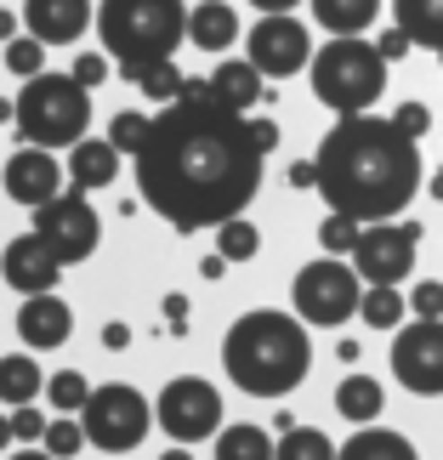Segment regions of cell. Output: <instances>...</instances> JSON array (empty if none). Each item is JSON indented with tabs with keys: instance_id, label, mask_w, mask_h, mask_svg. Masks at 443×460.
Returning <instances> with one entry per match:
<instances>
[{
	"instance_id": "cell-1",
	"label": "cell",
	"mask_w": 443,
	"mask_h": 460,
	"mask_svg": "<svg viewBox=\"0 0 443 460\" xmlns=\"http://www.w3.org/2000/svg\"><path fill=\"white\" fill-rule=\"evenodd\" d=\"M261 143L251 114H234L210 92V80H188L182 97L165 102L137 154V188L176 234H199L244 217L261 193Z\"/></svg>"
},
{
	"instance_id": "cell-2",
	"label": "cell",
	"mask_w": 443,
	"mask_h": 460,
	"mask_svg": "<svg viewBox=\"0 0 443 460\" xmlns=\"http://www.w3.org/2000/svg\"><path fill=\"white\" fill-rule=\"evenodd\" d=\"M318 193L330 210L369 222H398L421 193V148L381 114H347L313 154Z\"/></svg>"
},
{
	"instance_id": "cell-3",
	"label": "cell",
	"mask_w": 443,
	"mask_h": 460,
	"mask_svg": "<svg viewBox=\"0 0 443 460\" xmlns=\"http://www.w3.org/2000/svg\"><path fill=\"white\" fill-rule=\"evenodd\" d=\"M222 369L239 393L251 398H290L313 369V341H307V324L290 313H273V307H256L227 324L222 335Z\"/></svg>"
},
{
	"instance_id": "cell-4",
	"label": "cell",
	"mask_w": 443,
	"mask_h": 460,
	"mask_svg": "<svg viewBox=\"0 0 443 460\" xmlns=\"http://www.w3.org/2000/svg\"><path fill=\"white\" fill-rule=\"evenodd\" d=\"M97 34H102V51L137 85L143 68L171 63V51L188 40V6L182 0H102Z\"/></svg>"
},
{
	"instance_id": "cell-5",
	"label": "cell",
	"mask_w": 443,
	"mask_h": 460,
	"mask_svg": "<svg viewBox=\"0 0 443 460\" xmlns=\"http://www.w3.org/2000/svg\"><path fill=\"white\" fill-rule=\"evenodd\" d=\"M313 97L324 102L335 119L347 114H369L376 97L386 92V58L381 46H369L364 34H347V40H330L324 51H313Z\"/></svg>"
},
{
	"instance_id": "cell-6",
	"label": "cell",
	"mask_w": 443,
	"mask_h": 460,
	"mask_svg": "<svg viewBox=\"0 0 443 460\" xmlns=\"http://www.w3.org/2000/svg\"><path fill=\"white\" fill-rule=\"evenodd\" d=\"M85 126H92V92L75 75H34L23 80V97H17V131H23L29 148H58V143H85Z\"/></svg>"
},
{
	"instance_id": "cell-7",
	"label": "cell",
	"mask_w": 443,
	"mask_h": 460,
	"mask_svg": "<svg viewBox=\"0 0 443 460\" xmlns=\"http://www.w3.org/2000/svg\"><path fill=\"white\" fill-rule=\"evenodd\" d=\"M290 296H296V318H301V324L335 330V324H347V318L364 307V279L341 256H318V261H307V268L296 273Z\"/></svg>"
},
{
	"instance_id": "cell-8",
	"label": "cell",
	"mask_w": 443,
	"mask_h": 460,
	"mask_svg": "<svg viewBox=\"0 0 443 460\" xmlns=\"http://www.w3.org/2000/svg\"><path fill=\"white\" fill-rule=\"evenodd\" d=\"M80 427L97 449L126 455L148 438V398L137 386H92V398L80 410Z\"/></svg>"
},
{
	"instance_id": "cell-9",
	"label": "cell",
	"mask_w": 443,
	"mask_h": 460,
	"mask_svg": "<svg viewBox=\"0 0 443 460\" xmlns=\"http://www.w3.org/2000/svg\"><path fill=\"white\" fill-rule=\"evenodd\" d=\"M154 420L165 427L171 444H205L222 432V393L199 376H176L154 403Z\"/></svg>"
},
{
	"instance_id": "cell-10",
	"label": "cell",
	"mask_w": 443,
	"mask_h": 460,
	"mask_svg": "<svg viewBox=\"0 0 443 460\" xmlns=\"http://www.w3.org/2000/svg\"><path fill=\"white\" fill-rule=\"evenodd\" d=\"M244 58L261 68V80H290L301 68H313V34L290 12H273L244 34Z\"/></svg>"
},
{
	"instance_id": "cell-11",
	"label": "cell",
	"mask_w": 443,
	"mask_h": 460,
	"mask_svg": "<svg viewBox=\"0 0 443 460\" xmlns=\"http://www.w3.org/2000/svg\"><path fill=\"white\" fill-rule=\"evenodd\" d=\"M393 376L415 398H443V318H415L393 341Z\"/></svg>"
},
{
	"instance_id": "cell-12",
	"label": "cell",
	"mask_w": 443,
	"mask_h": 460,
	"mask_svg": "<svg viewBox=\"0 0 443 460\" xmlns=\"http://www.w3.org/2000/svg\"><path fill=\"white\" fill-rule=\"evenodd\" d=\"M34 234H40L51 251H58V261L68 268V261H85L97 251V239H102V222H97V210H92V199L85 193H58L51 205H40L34 210Z\"/></svg>"
},
{
	"instance_id": "cell-13",
	"label": "cell",
	"mask_w": 443,
	"mask_h": 460,
	"mask_svg": "<svg viewBox=\"0 0 443 460\" xmlns=\"http://www.w3.org/2000/svg\"><path fill=\"white\" fill-rule=\"evenodd\" d=\"M415 251H421L415 222H369L359 251H352V268H359L364 285H398V279L415 273Z\"/></svg>"
},
{
	"instance_id": "cell-14",
	"label": "cell",
	"mask_w": 443,
	"mask_h": 460,
	"mask_svg": "<svg viewBox=\"0 0 443 460\" xmlns=\"http://www.w3.org/2000/svg\"><path fill=\"white\" fill-rule=\"evenodd\" d=\"M63 176H68V165H58V159H51V148H17V154L6 159V171H0V182H6V199H12V205L40 210V205L58 199V193H68Z\"/></svg>"
},
{
	"instance_id": "cell-15",
	"label": "cell",
	"mask_w": 443,
	"mask_h": 460,
	"mask_svg": "<svg viewBox=\"0 0 443 460\" xmlns=\"http://www.w3.org/2000/svg\"><path fill=\"white\" fill-rule=\"evenodd\" d=\"M58 273H63V261L40 234H23V239H12L6 251H0V279H6L12 290H23V296L58 290Z\"/></svg>"
},
{
	"instance_id": "cell-16",
	"label": "cell",
	"mask_w": 443,
	"mask_h": 460,
	"mask_svg": "<svg viewBox=\"0 0 443 460\" xmlns=\"http://www.w3.org/2000/svg\"><path fill=\"white\" fill-rule=\"evenodd\" d=\"M92 23V0H23V29L46 46H75Z\"/></svg>"
},
{
	"instance_id": "cell-17",
	"label": "cell",
	"mask_w": 443,
	"mask_h": 460,
	"mask_svg": "<svg viewBox=\"0 0 443 460\" xmlns=\"http://www.w3.org/2000/svg\"><path fill=\"white\" fill-rule=\"evenodd\" d=\"M68 330H75V313H68V302L58 290L46 296H23V307H17V335L34 347V352H51L68 341Z\"/></svg>"
},
{
	"instance_id": "cell-18",
	"label": "cell",
	"mask_w": 443,
	"mask_h": 460,
	"mask_svg": "<svg viewBox=\"0 0 443 460\" xmlns=\"http://www.w3.org/2000/svg\"><path fill=\"white\" fill-rule=\"evenodd\" d=\"M210 92H217L234 114H251L256 102H268L261 68H256L251 58H227V63H217V75H210Z\"/></svg>"
},
{
	"instance_id": "cell-19",
	"label": "cell",
	"mask_w": 443,
	"mask_h": 460,
	"mask_svg": "<svg viewBox=\"0 0 443 460\" xmlns=\"http://www.w3.org/2000/svg\"><path fill=\"white\" fill-rule=\"evenodd\" d=\"M114 176H120V148L109 137L68 148V182H75V193H97V188H109Z\"/></svg>"
},
{
	"instance_id": "cell-20",
	"label": "cell",
	"mask_w": 443,
	"mask_h": 460,
	"mask_svg": "<svg viewBox=\"0 0 443 460\" xmlns=\"http://www.w3.org/2000/svg\"><path fill=\"white\" fill-rule=\"evenodd\" d=\"M188 40L199 51H227L239 40V12L222 6V0H199V6L188 12Z\"/></svg>"
},
{
	"instance_id": "cell-21",
	"label": "cell",
	"mask_w": 443,
	"mask_h": 460,
	"mask_svg": "<svg viewBox=\"0 0 443 460\" xmlns=\"http://www.w3.org/2000/svg\"><path fill=\"white\" fill-rule=\"evenodd\" d=\"M335 410H341L352 427H376V415L386 410V386L376 376H347L335 386Z\"/></svg>"
},
{
	"instance_id": "cell-22",
	"label": "cell",
	"mask_w": 443,
	"mask_h": 460,
	"mask_svg": "<svg viewBox=\"0 0 443 460\" xmlns=\"http://www.w3.org/2000/svg\"><path fill=\"white\" fill-rule=\"evenodd\" d=\"M335 460H421L415 455V444L403 432H386V427H359L341 444V455Z\"/></svg>"
},
{
	"instance_id": "cell-23",
	"label": "cell",
	"mask_w": 443,
	"mask_h": 460,
	"mask_svg": "<svg viewBox=\"0 0 443 460\" xmlns=\"http://www.w3.org/2000/svg\"><path fill=\"white\" fill-rule=\"evenodd\" d=\"M381 0H313L318 29H330V40H347V34H364L376 23Z\"/></svg>"
},
{
	"instance_id": "cell-24",
	"label": "cell",
	"mask_w": 443,
	"mask_h": 460,
	"mask_svg": "<svg viewBox=\"0 0 443 460\" xmlns=\"http://www.w3.org/2000/svg\"><path fill=\"white\" fill-rule=\"evenodd\" d=\"M393 23L410 34L415 46L443 51V0H393Z\"/></svg>"
},
{
	"instance_id": "cell-25",
	"label": "cell",
	"mask_w": 443,
	"mask_h": 460,
	"mask_svg": "<svg viewBox=\"0 0 443 460\" xmlns=\"http://www.w3.org/2000/svg\"><path fill=\"white\" fill-rule=\"evenodd\" d=\"M40 386H46V376H40V364H34V358H0V403H6V410L34 403V398H40Z\"/></svg>"
},
{
	"instance_id": "cell-26",
	"label": "cell",
	"mask_w": 443,
	"mask_h": 460,
	"mask_svg": "<svg viewBox=\"0 0 443 460\" xmlns=\"http://www.w3.org/2000/svg\"><path fill=\"white\" fill-rule=\"evenodd\" d=\"M217 460H279V444L261 427H222L217 432Z\"/></svg>"
},
{
	"instance_id": "cell-27",
	"label": "cell",
	"mask_w": 443,
	"mask_h": 460,
	"mask_svg": "<svg viewBox=\"0 0 443 460\" xmlns=\"http://www.w3.org/2000/svg\"><path fill=\"white\" fill-rule=\"evenodd\" d=\"M410 313V296H398V285H369L364 290V307L359 318L364 324H376V330H398V318Z\"/></svg>"
},
{
	"instance_id": "cell-28",
	"label": "cell",
	"mask_w": 443,
	"mask_h": 460,
	"mask_svg": "<svg viewBox=\"0 0 443 460\" xmlns=\"http://www.w3.org/2000/svg\"><path fill=\"white\" fill-rule=\"evenodd\" d=\"M341 449L330 444L318 427H290V432H279V460H335Z\"/></svg>"
},
{
	"instance_id": "cell-29",
	"label": "cell",
	"mask_w": 443,
	"mask_h": 460,
	"mask_svg": "<svg viewBox=\"0 0 443 460\" xmlns=\"http://www.w3.org/2000/svg\"><path fill=\"white\" fill-rule=\"evenodd\" d=\"M364 239V222L359 217H341V210H330L324 222H318V244H324V256H352Z\"/></svg>"
},
{
	"instance_id": "cell-30",
	"label": "cell",
	"mask_w": 443,
	"mask_h": 460,
	"mask_svg": "<svg viewBox=\"0 0 443 460\" xmlns=\"http://www.w3.org/2000/svg\"><path fill=\"white\" fill-rule=\"evenodd\" d=\"M182 68L176 63H154V68H143V75H137V92H143L148 102H159V109H165V102H176L182 97Z\"/></svg>"
},
{
	"instance_id": "cell-31",
	"label": "cell",
	"mask_w": 443,
	"mask_h": 460,
	"mask_svg": "<svg viewBox=\"0 0 443 460\" xmlns=\"http://www.w3.org/2000/svg\"><path fill=\"white\" fill-rule=\"evenodd\" d=\"M261 251V234L244 217H234V222H222L217 227V256H227V261H251Z\"/></svg>"
},
{
	"instance_id": "cell-32",
	"label": "cell",
	"mask_w": 443,
	"mask_h": 460,
	"mask_svg": "<svg viewBox=\"0 0 443 460\" xmlns=\"http://www.w3.org/2000/svg\"><path fill=\"white\" fill-rule=\"evenodd\" d=\"M40 444H46V455H58V460H75L85 444H92V438H85L80 415H58V420L46 427V438H40Z\"/></svg>"
},
{
	"instance_id": "cell-33",
	"label": "cell",
	"mask_w": 443,
	"mask_h": 460,
	"mask_svg": "<svg viewBox=\"0 0 443 460\" xmlns=\"http://www.w3.org/2000/svg\"><path fill=\"white\" fill-rule=\"evenodd\" d=\"M46 393H51V410H58V415H80V410H85V398H92V386H85V376L63 369V376H51V381H46Z\"/></svg>"
},
{
	"instance_id": "cell-34",
	"label": "cell",
	"mask_w": 443,
	"mask_h": 460,
	"mask_svg": "<svg viewBox=\"0 0 443 460\" xmlns=\"http://www.w3.org/2000/svg\"><path fill=\"white\" fill-rule=\"evenodd\" d=\"M148 126H154L148 114L126 109V114H114V119H109V143H114L120 154H143V143H148Z\"/></svg>"
},
{
	"instance_id": "cell-35",
	"label": "cell",
	"mask_w": 443,
	"mask_h": 460,
	"mask_svg": "<svg viewBox=\"0 0 443 460\" xmlns=\"http://www.w3.org/2000/svg\"><path fill=\"white\" fill-rule=\"evenodd\" d=\"M6 68H12V75H23V80L46 75V40H34V34H17V40L6 46Z\"/></svg>"
},
{
	"instance_id": "cell-36",
	"label": "cell",
	"mask_w": 443,
	"mask_h": 460,
	"mask_svg": "<svg viewBox=\"0 0 443 460\" xmlns=\"http://www.w3.org/2000/svg\"><path fill=\"white\" fill-rule=\"evenodd\" d=\"M393 126L410 137V143H421V137L432 131V109L427 102H398V114H393Z\"/></svg>"
},
{
	"instance_id": "cell-37",
	"label": "cell",
	"mask_w": 443,
	"mask_h": 460,
	"mask_svg": "<svg viewBox=\"0 0 443 460\" xmlns=\"http://www.w3.org/2000/svg\"><path fill=\"white\" fill-rule=\"evenodd\" d=\"M410 313L415 318H443V285L438 279H421V285L410 290Z\"/></svg>"
},
{
	"instance_id": "cell-38",
	"label": "cell",
	"mask_w": 443,
	"mask_h": 460,
	"mask_svg": "<svg viewBox=\"0 0 443 460\" xmlns=\"http://www.w3.org/2000/svg\"><path fill=\"white\" fill-rule=\"evenodd\" d=\"M46 427H51V420H46L40 410H34V403H23V410H12V432L23 438V444H40V438H46Z\"/></svg>"
},
{
	"instance_id": "cell-39",
	"label": "cell",
	"mask_w": 443,
	"mask_h": 460,
	"mask_svg": "<svg viewBox=\"0 0 443 460\" xmlns=\"http://www.w3.org/2000/svg\"><path fill=\"white\" fill-rule=\"evenodd\" d=\"M75 80L85 85V92H92V85H102V80H109V58H102V51H80V63H75Z\"/></svg>"
},
{
	"instance_id": "cell-40",
	"label": "cell",
	"mask_w": 443,
	"mask_h": 460,
	"mask_svg": "<svg viewBox=\"0 0 443 460\" xmlns=\"http://www.w3.org/2000/svg\"><path fill=\"white\" fill-rule=\"evenodd\" d=\"M376 46H381V58H386V63H398V58H410V46H415V40L393 23V29H381V40H376Z\"/></svg>"
},
{
	"instance_id": "cell-41",
	"label": "cell",
	"mask_w": 443,
	"mask_h": 460,
	"mask_svg": "<svg viewBox=\"0 0 443 460\" xmlns=\"http://www.w3.org/2000/svg\"><path fill=\"white\" fill-rule=\"evenodd\" d=\"M102 347H109V352H126V347H131V324L109 318V324H102Z\"/></svg>"
},
{
	"instance_id": "cell-42",
	"label": "cell",
	"mask_w": 443,
	"mask_h": 460,
	"mask_svg": "<svg viewBox=\"0 0 443 460\" xmlns=\"http://www.w3.org/2000/svg\"><path fill=\"white\" fill-rule=\"evenodd\" d=\"M290 188H301V193H318V165H313V159H301V165H290Z\"/></svg>"
},
{
	"instance_id": "cell-43",
	"label": "cell",
	"mask_w": 443,
	"mask_h": 460,
	"mask_svg": "<svg viewBox=\"0 0 443 460\" xmlns=\"http://www.w3.org/2000/svg\"><path fill=\"white\" fill-rule=\"evenodd\" d=\"M251 131H256L261 154H273V148H279V126H273V119H251Z\"/></svg>"
},
{
	"instance_id": "cell-44",
	"label": "cell",
	"mask_w": 443,
	"mask_h": 460,
	"mask_svg": "<svg viewBox=\"0 0 443 460\" xmlns=\"http://www.w3.org/2000/svg\"><path fill=\"white\" fill-rule=\"evenodd\" d=\"M165 318L171 330H188V296H165Z\"/></svg>"
},
{
	"instance_id": "cell-45",
	"label": "cell",
	"mask_w": 443,
	"mask_h": 460,
	"mask_svg": "<svg viewBox=\"0 0 443 460\" xmlns=\"http://www.w3.org/2000/svg\"><path fill=\"white\" fill-rule=\"evenodd\" d=\"M227 268H234V261H227V256H205V261H199V279H222Z\"/></svg>"
},
{
	"instance_id": "cell-46",
	"label": "cell",
	"mask_w": 443,
	"mask_h": 460,
	"mask_svg": "<svg viewBox=\"0 0 443 460\" xmlns=\"http://www.w3.org/2000/svg\"><path fill=\"white\" fill-rule=\"evenodd\" d=\"M17 23H23V17H12L6 6H0V46H12V40H17Z\"/></svg>"
},
{
	"instance_id": "cell-47",
	"label": "cell",
	"mask_w": 443,
	"mask_h": 460,
	"mask_svg": "<svg viewBox=\"0 0 443 460\" xmlns=\"http://www.w3.org/2000/svg\"><path fill=\"white\" fill-rule=\"evenodd\" d=\"M251 6H256L261 17H273V12H290V6H301V0H251Z\"/></svg>"
},
{
	"instance_id": "cell-48",
	"label": "cell",
	"mask_w": 443,
	"mask_h": 460,
	"mask_svg": "<svg viewBox=\"0 0 443 460\" xmlns=\"http://www.w3.org/2000/svg\"><path fill=\"white\" fill-rule=\"evenodd\" d=\"M12 460H58V455H46V449H17Z\"/></svg>"
},
{
	"instance_id": "cell-49",
	"label": "cell",
	"mask_w": 443,
	"mask_h": 460,
	"mask_svg": "<svg viewBox=\"0 0 443 460\" xmlns=\"http://www.w3.org/2000/svg\"><path fill=\"white\" fill-rule=\"evenodd\" d=\"M12 438H17V432H12V415H0V449H6Z\"/></svg>"
},
{
	"instance_id": "cell-50",
	"label": "cell",
	"mask_w": 443,
	"mask_h": 460,
	"mask_svg": "<svg viewBox=\"0 0 443 460\" xmlns=\"http://www.w3.org/2000/svg\"><path fill=\"white\" fill-rule=\"evenodd\" d=\"M159 460H193V455H188V444H176V449H165Z\"/></svg>"
},
{
	"instance_id": "cell-51",
	"label": "cell",
	"mask_w": 443,
	"mask_h": 460,
	"mask_svg": "<svg viewBox=\"0 0 443 460\" xmlns=\"http://www.w3.org/2000/svg\"><path fill=\"white\" fill-rule=\"evenodd\" d=\"M6 119H17V102H6V97H0V126H6Z\"/></svg>"
},
{
	"instance_id": "cell-52",
	"label": "cell",
	"mask_w": 443,
	"mask_h": 460,
	"mask_svg": "<svg viewBox=\"0 0 443 460\" xmlns=\"http://www.w3.org/2000/svg\"><path fill=\"white\" fill-rule=\"evenodd\" d=\"M427 193H432V199H443V171H432V188Z\"/></svg>"
},
{
	"instance_id": "cell-53",
	"label": "cell",
	"mask_w": 443,
	"mask_h": 460,
	"mask_svg": "<svg viewBox=\"0 0 443 460\" xmlns=\"http://www.w3.org/2000/svg\"><path fill=\"white\" fill-rule=\"evenodd\" d=\"M438 63H443V51H438Z\"/></svg>"
}]
</instances>
